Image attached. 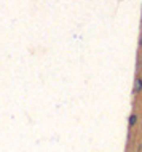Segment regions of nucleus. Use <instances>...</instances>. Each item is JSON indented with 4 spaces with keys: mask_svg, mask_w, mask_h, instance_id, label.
Masks as SVG:
<instances>
[{
    "mask_svg": "<svg viewBox=\"0 0 142 152\" xmlns=\"http://www.w3.org/2000/svg\"><path fill=\"white\" fill-rule=\"evenodd\" d=\"M134 93H142V79L136 77L134 79Z\"/></svg>",
    "mask_w": 142,
    "mask_h": 152,
    "instance_id": "nucleus-1",
    "label": "nucleus"
},
{
    "mask_svg": "<svg viewBox=\"0 0 142 152\" xmlns=\"http://www.w3.org/2000/svg\"><path fill=\"white\" fill-rule=\"evenodd\" d=\"M137 120H139V117H137V114H131V115H129V122H128V125L133 128V126H136Z\"/></svg>",
    "mask_w": 142,
    "mask_h": 152,
    "instance_id": "nucleus-2",
    "label": "nucleus"
},
{
    "mask_svg": "<svg viewBox=\"0 0 142 152\" xmlns=\"http://www.w3.org/2000/svg\"><path fill=\"white\" fill-rule=\"evenodd\" d=\"M139 47L142 48V34H141V37H139Z\"/></svg>",
    "mask_w": 142,
    "mask_h": 152,
    "instance_id": "nucleus-3",
    "label": "nucleus"
}]
</instances>
